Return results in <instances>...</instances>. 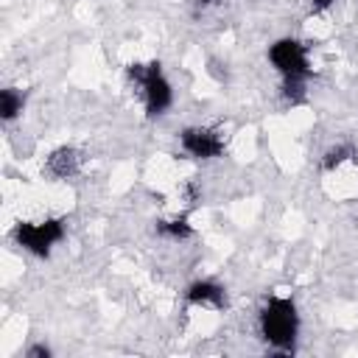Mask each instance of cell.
Returning a JSON list of instances; mask_svg holds the SVG:
<instances>
[{"label":"cell","mask_w":358,"mask_h":358,"mask_svg":"<svg viewBox=\"0 0 358 358\" xmlns=\"http://www.w3.org/2000/svg\"><path fill=\"white\" fill-rule=\"evenodd\" d=\"M296 308L291 299L285 296H274L268 299V305L260 313V333L263 338L274 347V350H291L294 338H296Z\"/></svg>","instance_id":"cell-1"},{"label":"cell","mask_w":358,"mask_h":358,"mask_svg":"<svg viewBox=\"0 0 358 358\" xmlns=\"http://www.w3.org/2000/svg\"><path fill=\"white\" fill-rule=\"evenodd\" d=\"M129 78L143 92V103H145L148 117L165 115V109L173 101V92H171V84L165 81L159 64L157 62H151V64H131L129 67Z\"/></svg>","instance_id":"cell-2"},{"label":"cell","mask_w":358,"mask_h":358,"mask_svg":"<svg viewBox=\"0 0 358 358\" xmlns=\"http://www.w3.org/2000/svg\"><path fill=\"white\" fill-rule=\"evenodd\" d=\"M64 238V221L62 218H45V221H20L14 227V241L36 255V257H48L50 249Z\"/></svg>","instance_id":"cell-3"},{"label":"cell","mask_w":358,"mask_h":358,"mask_svg":"<svg viewBox=\"0 0 358 358\" xmlns=\"http://www.w3.org/2000/svg\"><path fill=\"white\" fill-rule=\"evenodd\" d=\"M268 59L271 64L282 73V76H299L305 78L310 70H308V53H305V45L296 42V39H277L271 48H268Z\"/></svg>","instance_id":"cell-4"},{"label":"cell","mask_w":358,"mask_h":358,"mask_svg":"<svg viewBox=\"0 0 358 358\" xmlns=\"http://www.w3.org/2000/svg\"><path fill=\"white\" fill-rule=\"evenodd\" d=\"M179 143H182L185 154H190L196 159H213V157H218L224 151V137L215 129H207V126L185 129Z\"/></svg>","instance_id":"cell-5"},{"label":"cell","mask_w":358,"mask_h":358,"mask_svg":"<svg viewBox=\"0 0 358 358\" xmlns=\"http://www.w3.org/2000/svg\"><path fill=\"white\" fill-rule=\"evenodd\" d=\"M187 302L190 305H201V308H213V310H221L227 305V296H224V288L210 282V280H196L187 285Z\"/></svg>","instance_id":"cell-6"},{"label":"cell","mask_w":358,"mask_h":358,"mask_svg":"<svg viewBox=\"0 0 358 358\" xmlns=\"http://www.w3.org/2000/svg\"><path fill=\"white\" fill-rule=\"evenodd\" d=\"M81 151H76V148H70V145H62V148H56L50 157H48V162H45V171L50 173V176H56V179H67V176H73L78 168H81Z\"/></svg>","instance_id":"cell-7"},{"label":"cell","mask_w":358,"mask_h":358,"mask_svg":"<svg viewBox=\"0 0 358 358\" xmlns=\"http://www.w3.org/2000/svg\"><path fill=\"white\" fill-rule=\"evenodd\" d=\"M157 232H159L162 238H171V241H182V238H187V235L193 232V227H190V224H187V218L182 215V218L157 221Z\"/></svg>","instance_id":"cell-8"},{"label":"cell","mask_w":358,"mask_h":358,"mask_svg":"<svg viewBox=\"0 0 358 358\" xmlns=\"http://www.w3.org/2000/svg\"><path fill=\"white\" fill-rule=\"evenodd\" d=\"M22 103H25V98H22L14 87H6V90L0 92V112H3V120H14V117L22 112Z\"/></svg>","instance_id":"cell-9"},{"label":"cell","mask_w":358,"mask_h":358,"mask_svg":"<svg viewBox=\"0 0 358 358\" xmlns=\"http://www.w3.org/2000/svg\"><path fill=\"white\" fill-rule=\"evenodd\" d=\"M282 95H285V101L299 103V101L305 98V78H299V76H285V81H282Z\"/></svg>","instance_id":"cell-10"},{"label":"cell","mask_w":358,"mask_h":358,"mask_svg":"<svg viewBox=\"0 0 358 358\" xmlns=\"http://www.w3.org/2000/svg\"><path fill=\"white\" fill-rule=\"evenodd\" d=\"M350 154H352V151H350L347 145H336V148H330V151L324 154L322 165H324L327 171H333V168H338L341 162H347V159H350Z\"/></svg>","instance_id":"cell-11"},{"label":"cell","mask_w":358,"mask_h":358,"mask_svg":"<svg viewBox=\"0 0 358 358\" xmlns=\"http://www.w3.org/2000/svg\"><path fill=\"white\" fill-rule=\"evenodd\" d=\"M28 355H31V358H42V355L48 358V355H50V350H48V347H31V350H28Z\"/></svg>","instance_id":"cell-12"},{"label":"cell","mask_w":358,"mask_h":358,"mask_svg":"<svg viewBox=\"0 0 358 358\" xmlns=\"http://www.w3.org/2000/svg\"><path fill=\"white\" fill-rule=\"evenodd\" d=\"M330 3L333 0H310V8L313 11H324V8H330Z\"/></svg>","instance_id":"cell-13"},{"label":"cell","mask_w":358,"mask_h":358,"mask_svg":"<svg viewBox=\"0 0 358 358\" xmlns=\"http://www.w3.org/2000/svg\"><path fill=\"white\" fill-rule=\"evenodd\" d=\"M193 3H196V6H199V8H207V6H215V3H218V0H193Z\"/></svg>","instance_id":"cell-14"}]
</instances>
